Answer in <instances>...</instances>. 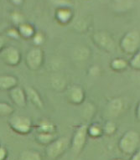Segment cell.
Returning <instances> with one entry per match:
<instances>
[{"instance_id":"obj_27","label":"cell","mask_w":140,"mask_h":160,"mask_svg":"<svg viewBox=\"0 0 140 160\" xmlns=\"http://www.w3.org/2000/svg\"><path fill=\"white\" fill-rule=\"evenodd\" d=\"M8 158V150L6 148L0 146V160H6Z\"/></svg>"},{"instance_id":"obj_3","label":"cell","mask_w":140,"mask_h":160,"mask_svg":"<svg viewBox=\"0 0 140 160\" xmlns=\"http://www.w3.org/2000/svg\"><path fill=\"white\" fill-rule=\"evenodd\" d=\"M121 49L123 52L132 55L138 52L140 47V34L137 30H131L128 32L120 43Z\"/></svg>"},{"instance_id":"obj_20","label":"cell","mask_w":140,"mask_h":160,"mask_svg":"<svg viewBox=\"0 0 140 160\" xmlns=\"http://www.w3.org/2000/svg\"><path fill=\"white\" fill-rule=\"evenodd\" d=\"M111 66L112 68L115 71H122V70L127 68L128 63L123 59L118 58V59H115L112 61V62L111 63Z\"/></svg>"},{"instance_id":"obj_34","label":"cell","mask_w":140,"mask_h":160,"mask_svg":"<svg viewBox=\"0 0 140 160\" xmlns=\"http://www.w3.org/2000/svg\"><path fill=\"white\" fill-rule=\"evenodd\" d=\"M112 160H123V159H122V158H113V159H112Z\"/></svg>"},{"instance_id":"obj_32","label":"cell","mask_w":140,"mask_h":160,"mask_svg":"<svg viewBox=\"0 0 140 160\" xmlns=\"http://www.w3.org/2000/svg\"><path fill=\"white\" fill-rule=\"evenodd\" d=\"M136 113H137V118L138 119V121H140V102L138 103V105L137 107V111H136Z\"/></svg>"},{"instance_id":"obj_12","label":"cell","mask_w":140,"mask_h":160,"mask_svg":"<svg viewBox=\"0 0 140 160\" xmlns=\"http://www.w3.org/2000/svg\"><path fill=\"white\" fill-rule=\"evenodd\" d=\"M25 93H26L27 97L29 98V100H30V102L35 107H37L39 108H43V102L41 101L40 95L33 87H27L25 89Z\"/></svg>"},{"instance_id":"obj_31","label":"cell","mask_w":140,"mask_h":160,"mask_svg":"<svg viewBox=\"0 0 140 160\" xmlns=\"http://www.w3.org/2000/svg\"><path fill=\"white\" fill-rule=\"evenodd\" d=\"M5 45V39L3 36H0V52L3 50Z\"/></svg>"},{"instance_id":"obj_21","label":"cell","mask_w":140,"mask_h":160,"mask_svg":"<svg viewBox=\"0 0 140 160\" xmlns=\"http://www.w3.org/2000/svg\"><path fill=\"white\" fill-rule=\"evenodd\" d=\"M13 112V108L12 106L6 102H0V116L7 117Z\"/></svg>"},{"instance_id":"obj_26","label":"cell","mask_w":140,"mask_h":160,"mask_svg":"<svg viewBox=\"0 0 140 160\" xmlns=\"http://www.w3.org/2000/svg\"><path fill=\"white\" fill-rule=\"evenodd\" d=\"M44 41V37H43L42 34L40 33H37L34 35V42L36 45H40Z\"/></svg>"},{"instance_id":"obj_8","label":"cell","mask_w":140,"mask_h":160,"mask_svg":"<svg viewBox=\"0 0 140 160\" xmlns=\"http://www.w3.org/2000/svg\"><path fill=\"white\" fill-rule=\"evenodd\" d=\"M43 61V53L40 48L35 47L29 50L26 55V64L32 71H36L41 66Z\"/></svg>"},{"instance_id":"obj_30","label":"cell","mask_w":140,"mask_h":160,"mask_svg":"<svg viewBox=\"0 0 140 160\" xmlns=\"http://www.w3.org/2000/svg\"><path fill=\"white\" fill-rule=\"evenodd\" d=\"M132 157L129 160H140V149L137 150L136 152L133 153L132 155H131Z\"/></svg>"},{"instance_id":"obj_1","label":"cell","mask_w":140,"mask_h":160,"mask_svg":"<svg viewBox=\"0 0 140 160\" xmlns=\"http://www.w3.org/2000/svg\"><path fill=\"white\" fill-rule=\"evenodd\" d=\"M140 135L134 130L125 132L119 140L118 147L122 152L126 155H132L139 147Z\"/></svg>"},{"instance_id":"obj_5","label":"cell","mask_w":140,"mask_h":160,"mask_svg":"<svg viewBox=\"0 0 140 160\" xmlns=\"http://www.w3.org/2000/svg\"><path fill=\"white\" fill-rule=\"evenodd\" d=\"M87 134H88V128L87 125L80 126L75 132L74 136L72 140V148L76 154L80 153L84 148L87 142Z\"/></svg>"},{"instance_id":"obj_9","label":"cell","mask_w":140,"mask_h":160,"mask_svg":"<svg viewBox=\"0 0 140 160\" xmlns=\"http://www.w3.org/2000/svg\"><path fill=\"white\" fill-rule=\"evenodd\" d=\"M10 98L13 103L19 108H24L26 105V93L19 87H15L10 90Z\"/></svg>"},{"instance_id":"obj_2","label":"cell","mask_w":140,"mask_h":160,"mask_svg":"<svg viewBox=\"0 0 140 160\" xmlns=\"http://www.w3.org/2000/svg\"><path fill=\"white\" fill-rule=\"evenodd\" d=\"M71 144L70 139L66 137H61L56 138L47 145L46 155L50 159H56L66 152Z\"/></svg>"},{"instance_id":"obj_15","label":"cell","mask_w":140,"mask_h":160,"mask_svg":"<svg viewBox=\"0 0 140 160\" xmlns=\"http://www.w3.org/2000/svg\"><path fill=\"white\" fill-rule=\"evenodd\" d=\"M72 55L77 61H86L90 55V50L86 46H78L73 50Z\"/></svg>"},{"instance_id":"obj_29","label":"cell","mask_w":140,"mask_h":160,"mask_svg":"<svg viewBox=\"0 0 140 160\" xmlns=\"http://www.w3.org/2000/svg\"><path fill=\"white\" fill-rule=\"evenodd\" d=\"M8 35H10L12 37H14V38H18L19 36V33L18 30H16L14 29H12L10 30H8Z\"/></svg>"},{"instance_id":"obj_13","label":"cell","mask_w":140,"mask_h":160,"mask_svg":"<svg viewBox=\"0 0 140 160\" xmlns=\"http://www.w3.org/2000/svg\"><path fill=\"white\" fill-rule=\"evenodd\" d=\"M68 97L71 102L78 104L82 102L84 98V93L82 88H80L79 87H72L69 90Z\"/></svg>"},{"instance_id":"obj_18","label":"cell","mask_w":140,"mask_h":160,"mask_svg":"<svg viewBox=\"0 0 140 160\" xmlns=\"http://www.w3.org/2000/svg\"><path fill=\"white\" fill-rule=\"evenodd\" d=\"M51 85L55 89L61 91L63 90L66 87V81L62 76H59V75H56L51 77Z\"/></svg>"},{"instance_id":"obj_7","label":"cell","mask_w":140,"mask_h":160,"mask_svg":"<svg viewBox=\"0 0 140 160\" xmlns=\"http://www.w3.org/2000/svg\"><path fill=\"white\" fill-rule=\"evenodd\" d=\"M0 56L2 60L8 66H16L20 62L21 55L18 49L13 46L3 48V50L0 52Z\"/></svg>"},{"instance_id":"obj_22","label":"cell","mask_w":140,"mask_h":160,"mask_svg":"<svg viewBox=\"0 0 140 160\" xmlns=\"http://www.w3.org/2000/svg\"><path fill=\"white\" fill-rule=\"evenodd\" d=\"M88 133L90 134L92 138H98L102 135L103 128H102L98 125H92L88 128Z\"/></svg>"},{"instance_id":"obj_24","label":"cell","mask_w":140,"mask_h":160,"mask_svg":"<svg viewBox=\"0 0 140 160\" xmlns=\"http://www.w3.org/2000/svg\"><path fill=\"white\" fill-rule=\"evenodd\" d=\"M130 65L135 70L140 71V50L136 52L135 55L132 59V61L130 62Z\"/></svg>"},{"instance_id":"obj_11","label":"cell","mask_w":140,"mask_h":160,"mask_svg":"<svg viewBox=\"0 0 140 160\" xmlns=\"http://www.w3.org/2000/svg\"><path fill=\"white\" fill-rule=\"evenodd\" d=\"M18 83V80L13 76L3 75L0 76V89L1 90H11L15 87Z\"/></svg>"},{"instance_id":"obj_17","label":"cell","mask_w":140,"mask_h":160,"mask_svg":"<svg viewBox=\"0 0 140 160\" xmlns=\"http://www.w3.org/2000/svg\"><path fill=\"white\" fill-rule=\"evenodd\" d=\"M18 31L19 35L24 37V38H30L31 36L34 35V28L28 24H21L19 26Z\"/></svg>"},{"instance_id":"obj_6","label":"cell","mask_w":140,"mask_h":160,"mask_svg":"<svg viewBox=\"0 0 140 160\" xmlns=\"http://www.w3.org/2000/svg\"><path fill=\"white\" fill-rule=\"evenodd\" d=\"M96 44L107 51H113L115 50V42L113 38L107 32H97L93 35Z\"/></svg>"},{"instance_id":"obj_19","label":"cell","mask_w":140,"mask_h":160,"mask_svg":"<svg viewBox=\"0 0 140 160\" xmlns=\"http://www.w3.org/2000/svg\"><path fill=\"white\" fill-rule=\"evenodd\" d=\"M55 126L50 122L43 120L40 122L38 126V132H49V133H55Z\"/></svg>"},{"instance_id":"obj_25","label":"cell","mask_w":140,"mask_h":160,"mask_svg":"<svg viewBox=\"0 0 140 160\" xmlns=\"http://www.w3.org/2000/svg\"><path fill=\"white\" fill-rule=\"evenodd\" d=\"M71 17V12L66 9H62L58 12V18L61 21H67Z\"/></svg>"},{"instance_id":"obj_4","label":"cell","mask_w":140,"mask_h":160,"mask_svg":"<svg viewBox=\"0 0 140 160\" xmlns=\"http://www.w3.org/2000/svg\"><path fill=\"white\" fill-rule=\"evenodd\" d=\"M9 127L13 132L20 135H26L31 131V119L25 116H13L8 122Z\"/></svg>"},{"instance_id":"obj_33","label":"cell","mask_w":140,"mask_h":160,"mask_svg":"<svg viewBox=\"0 0 140 160\" xmlns=\"http://www.w3.org/2000/svg\"><path fill=\"white\" fill-rule=\"evenodd\" d=\"M11 1H12L14 4H16V5H19V4L23 3V0H11Z\"/></svg>"},{"instance_id":"obj_28","label":"cell","mask_w":140,"mask_h":160,"mask_svg":"<svg viewBox=\"0 0 140 160\" xmlns=\"http://www.w3.org/2000/svg\"><path fill=\"white\" fill-rule=\"evenodd\" d=\"M12 18L15 23H21L23 21V16L19 13H13L12 15Z\"/></svg>"},{"instance_id":"obj_23","label":"cell","mask_w":140,"mask_h":160,"mask_svg":"<svg viewBox=\"0 0 140 160\" xmlns=\"http://www.w3.org/2000/svg\"><path fill=\"white\" fill-rule=\"evenodd\" d=\"M117 126L113 122L109 121L108 122L105 126L103 128V132H105L107 135H112L116 132Z\"/></svg>"},{"instance_id":"obj_14","label":"cell","mask_w":140,"mask_h":160,"mask_svg":"<svg viewBox=\"0 0 140 160\" xmlns=\"http://www.w3.org/2000/svg\"><path fill=\"white\" fill-rule=\"evenodd\" d=\"M18 160H42V156L38 151L27 149L19 153Z\"/></svg>"},{"instance_id":"obj_10","label":"cell","mask_w":140,"mask_h":160,"mask_svg":"<svg viewBox=\"0 0 140 160\" xmlns=\"http://www.w3.org/2000/svg\"><path fill=\"white\" fill-rule=\"evenodd\" d=\"M123 109V102L120 98L112 99L108 106V116L109 118H117L120 115Z\"/></svg>"},{"instance_id":"obj_16","label":"cell","mask_w":140,"mask_h":160,"mask_svg":"<svg viewBox=\"0 0 140 160\" xmlns=\"http://www.w3.org/2000/svg\"><path fill=\"white\" fill-rule=\"evenodd\" d=\"M35 139H36V141L38 142H40V144L48 145L50 144V142H52L53 140L56 139V136H55V133L38 132L36 136H35Z\"/></svg>"}]
</instances>
